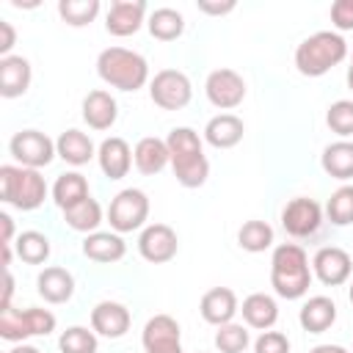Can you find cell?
Here are the masks:
<instances>
[{"instance_id": "obj_10", "label": "cell", "mask_w": 353, "mask_h": 353, "mask_svg": "<svg viewBox=\"0 0 353 353\" xmlns=\"http://www.w3.org/2000/svg\"><path fill=\"white\" fill-rule=\"evenodd\" d=\"M245 80L240 72L229 69V66H221V69H212L204 80V94L210 99V105H215L218 110H232L237 105H243L245 99Z\"/></svg>"}, {"instance_id": "obj_41", "label": "cell", "mask_w": 353, "mask_h": 353, "mask_svg": "<svg viewBox=\"0 0 353 353\" xmlns=\"http://www.w3.org/2000/svg\"><path fill=\"white\" fill-rule=\"evenodd\" d=\"M14 41H17V30L11 22L0 19V58H8L11 50H14Z\"/></svg>"}, {"instance_id": "obj_26", "label": "cell", "mask_w": 353, "mask_h": 353, "mask_svg": "<svg viewBox=\"0 0 353 353\" xmlns=\"http://www.w3.org/2000/svg\"><path fill=\"white\" fill-rule=\"evenodd\" d=\"M243 320L248 328H259V331H270L279 320V303L273 295L268 292H251L248 298H243Z\"/></svg>"}, {"instance_id": "obj_8", "label": "cell", "mask_w": 353, "mask_h": 353, "mask_svg": "<svg viewBox=\"0 0 353 353\" xmlns=\"http://www.w3.org/2000/svg\"><path fill=\"white\" fill-rule=\"evenodd\" d=\"M149 97L160 110H182L193 99L190 77L179 69H160L149 80Z\"/></svg>"}, {"instance_id": "obj_39", "label": "cell", "mask_w": 353, "mask_h": 353, "mask_svg": "<svg viewBox=\"0 0 353 353\" xmlns=\"http://www.w3.org/2000/svg\"><path fill=\"white\" fill-rule=\"evenodd\" d=\"M254 353H290V339L281 331H262L254 342Z\"/></svg>"}, {"instance_id": "obj_19", "label": "cell", "mask_w": 353, "mask_h": 353, "mask_svg": "<svg viewBox=\"0 0 353 353\" xmlns=\"http://www.w3.org/2000/svg\"><path fill=\"white\" fill-rule=\"evenodd\" d=\"M199 312L204 317V323L210 325H226L234 320V314L240 312V303H237V295L234 290L229 287H212L201 295V303H199Z\"/></svg>"}, {"instance_id": "obj_42", "label": "cell", "mask_w": 353, "mask_h": 353, "mask_svg": "<svg viewBox=\"0 0 353 353\" xmlns=\"http://www.w3.org/2000/svg\"><path fill=\"white\" fill-rule=\"evenodd\" d=\"M199 11H201V14H212V17H223V14L234 11V0H226V3H210V0H201V3H199Z\"/></svg>"}, {"instance_id": "obj_35", "label": "cell", "mask_w": 353, "mask_h": 353, "mask_svg": "<svg viewBox=\"0 0 353 353\" xmlns=\"http://www.w3.org/2000/svg\"><path fill=\"white\" fill-rule=\"evenodd\" d=\"M99 339L94 328L85 325H69L61 336H58V350L61 353H97Z\"/></svg>"}, {"instance_id": "obj_48", "label": "cell", "mask_w": 353, "mask_h": 353, "mask_svg": "<svg viewBox=\"0 0 353 353\" xmlns=\"http://www.w3.org/2000/svg\"><path fill=\"white\" fill-rule=\"evenodd\" d=\"M347 298H350V303H353V281H350V287H347Z\"/></svg>"}, {"instance_id": "obj_12", "label": "cell", "mask_w": 353, "mask_h": 353, "mask_svg": "<svg viewBox=\"0 0 353 353\" xmlns=\"http://www.w3.org/2000/svg\"><path fill=\"white\" fill-rule=\"evenodd\" d=\"M179 237L168 223H149L138 234V254L152 265H165L176 256Z\"/></svg>"}, {"instance_id": "obj_22", "label": "cell", "mask_w": 353, "mask_h": 353, "mask_svg": "<svg viewBox=\"0 0 353 353\" xmlns=\"http://www.w3.org/2000/svg\"><path fill=\"white\" fill-rule=\"evenodd\" d=\"M36 290L47 303H66L74 295V276L61 265H50L36 276Z\"/></svg>"}, {"instance_id": "obj_46", "label": "cell", "mask_w": 353, "mask_h": 353, "mask_svg": "<svg viewBox=\"0 0 353 353\" xmlns=\"http://www.w3.org/2000/svg\"><path fill=\"white\" fill-rule=\"evenodd\" d=\"M8 353H41V350H39V347H33V345H25V342H22V345H17V347H11Z\"/></svg>"}, {"instance_id": "obj_27", "label": "cell", "mask_w": 353, "mask_h": 353, "mask_svg": "<svg viewBox=\"0 0 353 353\" xmlns=\"http://www.w3.org/2000/svg\"><path fill=\"white\" fill-rule=\"evenodd\" d=\"M55 149H58V157L69 165H85L91 157H97V146L94 141L83 132V130H63L55 141Z\"/></svg>"}, {"instance_id": "obj_2", "label": "cell", "mask_w": 353, "mask_h": 353, "mask_svg": "<svg viewBox=\"0 0 353 353\" xmlns=\"http://www.w3.org/2000/svg\"><path fill=\"white\" fill-rule=\"evenodd\" d=\"M312 265L306 251L298 243H281L273 248L270 256V287L279 298L298 301L309 292L312 284Z\"/></svg>"}, {"instance_id": "obj_25", "label": "cell", "mask_w": 353, "mask_h": 353, "mask_svg": "<svg viewBox=\"0 0 353 353\" xmlns=\"http://www.w3.org/2000/svg\"><path fill=\"white\" fill-rule=\"evenodd\" d=\"M298 323L309 334H323L336 323V303L328 295H312L298 312Z\"/></svg>"}, {"instance_id": "obj_44", "label": "cell", "mask_w": 353, "mask_h": 353, "mask_svg": "<svg viewBox=\"0 0 353 353\" xmlns=\"http://www.w3.org/2000/svg\"><path fill=\"white\" fill-rule=\"evenodd\" d=\"M11 295H14V276L6 270V284H3V303H0V312L11 306Z\"/></svg>"}, {"instance_id": "obj_18", "label": "cell", "mask_w": 353, "mask_h": 353, "mask_svg": "<svg viewBox=\"0 0 353 353\" xmlns=\"http://www.w3.org/2000/svg\"><path fill=\"white\" fill-rule=\"evenodd\" d=\"M83 121L91 130H110L119 119V102L110 91L105 88H94L83 97Z\"/></svg>"}, {"instance_id": "obj_11", "label": "cell", "mask_w": 353, "mask_h": 353, "mask_svg": "<svg viewBox=\"0 0 353 353\" xmlns=\"http://www.w3.org/2000/svg\"><path fill=\"white\" fill-rule=\"evenodd\" d=\"M281 226L290 237H312L323 226V207L309 196H295L281 210Z\"/></svg>"}, {"instance_id": "obj_6", "label": "cell", "mask_w": 353, "mask_h": 353, "mask_svg": "<svg viewBox=\"0 0 353 353\" xmlns=\"http://www.w3.org/2000/svg\"><path fill=\"white\" fill-rule=\"evenodd\" d=\"M52 331H55V314L50 309L8 306L0 312V339L6 342H25L28 336H47Z\"/></svg>"}, {"instance_id": "obj_43", "label": "cell", "mask_w": 353, "mask_h": 353, "mask_svg": "<svg viewBox=\"0 0 353 353\" xmlns=\"http://www.w3.org/2000/svg\"><path fill=\"white\" fill-rule=\"evenodd\" d=\"M0 226H3V237H0V245H14V221L8 212H0Z\"/></svg>"}, {"instance_id": "obj_38", "label": "cell", "mask_w": 353, "mask_h": 353, "mask_svg": "<svg viewBox=\"0 0 353 353\" xmlns=\"http://www.w3.org/2000/svg\"><path fill=\"white\" fill-rule=\"evenodd\" d=\"M325 124L331 132H336L342 141L353 138V99H336L325 110Z\"/></svg>"}, {"instance_id": "obj_33", "label": "cell", "mask_w": 353, "mask_h": 353, "mask_svg": "<svg viewBox=\"0 0 353 353\" xmlns=\"http://www.w3.org/2000/svg\"><path fill=\"white\" fill-rule=\"evenodd\" d=\"M237 245L248 254H262L273 245V226L268 221H245L237 232Z\"/></svg>"}, {"instance_id": "obj_23", "label": "cell", "mask_w": 353, "mask_h": 353, "mask_svg": "<svg viewBox=\"0 0 353 353\" xmlns=\"http://www.w3.org/2000/svg\"><path fill=\"white\" fill-rule=\"evenodd\" d=\"M132 160H135V168H138L143 176L160 174L165 165H171V154H168L165 138H154V135L141 138V141L135 143V149H132Z\"/></svg>"}, {"instance_id": "obj_16", "label": "cell", "mask_w": 353, "mask_h": 353, "mask_svg": "<svg viewBox=\"0 0 353 353\" xmlns=\"http://www.w3.org/2000/svg\"><path fill=\"white\" fill-rule=\"evenodd\" d=\"M130 309L119 301H99L91 309V328L105 339H121L130 331Z\"/></svg>"}, {"instance_id": "obj_29", "label": "cell", "mask_w": 353, "mask_h": 353, "mask_svg": "<svg viewBox=\"0 0 353 353\" xmlns=\"http://www.w3.org/2000/svg\"><path fill=\"white\" fill-rule=\"evenodd\" d=\"M88 196H91L88 179L80 171H66L52 185V201L61 207V212L69 210V207H74V204H80V201H85Z\"/></svg>"}, {"instance_id": "obj_24", "label": "cell", "mask_w": 353, "mask_h": 353, "mask_svg": "<svg viewBox=\"0 0 353 353\" xmlns=\"http://www.w3.org/2000/svg\"><path fill=\"white\" fill-rule=\"evenodd\" d=\"M245 124L234 113H218L204 124V141L215 149H232L243 141Z\"/></svg>"}, {"instance_id": "obj_45", "label": "cell", "mask_w": 353, "mask_h": 353, "mask_svg": "<svg viewBox=\"0 0 353 353\" xmlns=\"http://www.w3.org/2000/svg\"><path fill=\"white\" fill-rule=\"evenodd\" d=\"M309 353H350V350L342 345H314Z\"/></svg>"}, {"instance_id": "obj_47", "label": "cell", "mask_w": 353, "mask_h": 353, "mask_svg": "<svg viewBox=\"0 0 353 353\" xmlns=\"http://www.w3.org/2000/svg\"><path fill=\"white\" fill-rule=\"evenodd\" d=\"M347 88L353 91V61H350V66H347Z\"/></svg>"}, {"instance_id": "obj_7", "label": "cell", "mask_w": 353, "mask_h": 353, "mask_svg": "<svg viewBox=\"0 0 353 353\" xmlns=\"http://www.w3.org/2000/svg\"><path fill=\"white\" fill-rule=\"evenodd\" d=\"M149 218V196L141 188H124L110 199L108 207V223L116 234L138 232L146 226Z\"/></svg>"}, {"instance_id": "obj_9", "label": "cell", "mask_w": 353, "mask_h": 353, "mask_svg": "<svg viewBox=\"0 0 353 353\" xmlns=\"http://www.w3.org/2000/svg\"><path fill=\"white\" fill-rule=\"evenodd\" d=\"M8 152L11 157L25 165V168H44L50 165L55 157H58V149H55V141L47 135V132H39V130H19L11 141H8Z\"/></svg>"}, {"instance_id": "obj_14", "label": "cell", "mask_w": 353, "mask_h": 353, "mask_svg": "<svg viewBox=\"0 0 353 353\" xmlns=\"http://www.w3.org/2000/svg\"><path fill=\"white\" fill-rule=\"evenodd\" d=\"M312 273L325 284V287H339L350 279L353 273V259L345 248L339 245H323L312 256Z\"/></svg>"}, {"instance_id": "obj_15", "label": "cell", "mask_w": 353, "mask_h": 353, "mask_svg": "<svg viewBox=\"0 0 353 353\" xmlns=\"http://www.w3.org/2000/svg\"><path fill=\"white\" fill-rule=\"evenodd\" d=\"M149 19V6L143 0H113L105 14V30L110 36H132Z\"/></svg>"}, {"instance_id": "obj_28", "label": "cell", "mask_w": 353, "mask_h": 353, "mask_svg": "<svg viewBox=\"0 0 353 353\" xmlns=\"http://www.w3.org/2000/svg\"><path fill=\"white\" fill-rule=\"evenodd\" d=\"M320 165L328 176L339 179V182H347L353 179V141H334L323 149L320 154Z\"/></svg>"}, {"instance_id": "obj_20", "label": "cell", "mask_w": 353, "mask_h": 353, "mask_svg": "<svg viewBox=\"0 0 353 353\" xmlns=\"http://www.w3.org/2000/svg\"><path fill=\"white\" fill-rule=\"evenodd\" d=\"M33 80V69L30 61L22 55H8L0 58V97L6 99H17L30 88Z\"/></svg>"}, {"instance_id": "obj_21", "label": "cell", "mask_w": 353, "mask_h": 353, "mask_svg": "<svg viewBox=\"0 0 353 353\" xmlns=\"http://www.w3.org/2000/svg\"><path fill=\"white\" fill-rule=\"evenodd\" d=\"M124 254H127V243L116 232H91L83 240V256H88L91 262L113 265V262H121Z\"/></svg>"}, {"instance_id": "obj_17", "label": "cell", "mask_w": 353, "mask_h": 353, "mask_svg": "<svg viewBox=\"0 0 353 353\" xmlns=\"http://www.w3.org/2000/svg\"><path fill=\"white\" fill-rule=\"evenodd\" d=\"M97 163L108 179H124L130 174V168L135 165L130 143L119 135H110L97 146Z\"/></svg>"}, {"instance_id": "obj_13", "label": "cell", "mask_w": 353, "mask_h": 353, "mask_svg": "<svg viewBox=\"0 0 353 353\" xmlns=\"http://www.w3.org/2000/svg\"><path fill=\"white\" fill-rule=\"evenodd\" d=\"M141 345L146 353H185L182 328L171 314H154L141 331Z\"/></svg>"}, {"instance_id": "obj_32", "label": "cell", "mask_w": 353, "mask_h": 353, "mask_svg": "<svg viewBox=\"0 0 353 353\" xmlns=\"http://www.w3.org/2000/svg\"><path fill=\"white\" fill-rule=\"evenodd\" d=\"M14 248H17V256H19L22 262H28V265H44V262L50 259V251H52L50 237L41 234V232H36V229L19 232Z\"/></svg>"}, {"instance_id": "obj_40", "label": "cell", "mask_w": 353, "mask_h": 353, "mask_svg": "<svg viewBox=\"0 0 353 353\" xmlns=\"http://www.w3.org/2000/svg\"><path fill=\"white\" fill-rule=\"evenodd\" d=\"M331 22L339 30H353V0H334L331 3Z\"/></svg>"}, {"instance_id": "obj_1", "label": "cell", "mask_w": 353, "mask_h": 353, "mask_svg": "<svg viewBox=\"0 0 353 353\" xmlns=\"http://www.w3.org/2000/svg\"><path fill=\"white\" fill-rule=\"evenodd\" d=\"M171 154V171L176 182L188 190L201 188L210 176V160L204 154V141L190 127H174L165 138Z\"/></svg>"}, {"instance_id": "obj_30", "label": "cell", "mask_w": 353, "mask_h": 353, "mask_svg": "<svg viewBox=\"0 0 353 353\" xmlns=\"http://www.w3.org/2000/svg\"><path fill=\"white\" fill-rule=\"evenodd\" d=\"M146 28H149V33H152L157 41H176V39L185 33V17H182L176 8L163 6V8L149 11Z\"/></svg>"}, {"instance_id": "obj_31", "label": "cell", "mask_w": 353, "mask_h": 353, "mask_svg": "<svg viewBox=\"0 0 353 353\" xmlns=\"http://www.w3.org/2000/svg\"><path fill=\"white\" fill-rule=\"evenodd\" d=\"M63 221L69 229L80 232V234H91V232H99V223H102V207L97 199H85L69 210H63Z\"/></svg>"}, {"instance_id": "obj_36", "label": "cell", "mask_w": 353, "mask_h": 353, "mask_svg": "<svg viewBox=\"0 0 353 353\" xmlns=\"http://www.w3.org/2000/svg\"><path fill=\"white\" fill-rule=\"evenodd\" d=\"M325 218L334 226H350L353 223V185H339L328 204H325Z\"/></svg>"}, {"instance_id": "obj_3", "label": "cell", "mask_w": 353, "mask_h": 353, "mask_svg": "<svg viewBox=\"0 0 353 353\" xmlns=\"http://www.w3.org/2000/svg\"><path fill=\"white\" fill-rule=\"evenodd\" d=\"M347 58V41L336 30H317L295 47V69L303 77H323Z\"/></svg>"}, {"instance_id": "obj_49", "label": "cell", "mask_w": 353, "mask_h": 353, "mask_svg": "<svg viewBox=\"0 0 353 353\" xmlns=\"http://www.w3.org/2000/svg\"><path fill=\"white\" fill-rule=\"evenodd\" d=\"M199 353H204V350H199Z\"/></svg>"}, {"instance_id": "obj_5", "label": "cell", "mask_w": 353, "mask_h": 353, "mask_svg": "<svg viewBox=\"0 0 353 353\" xmlns=\"http://www.w3.org/2000/svg\"><path fill=\"white\" fill-rule=\"evenodd\" d=\"M50 188L41 176V171L36 168H25V165H0V199L22 212L39 210L47 199Z\"/></svg>"}, {"instance_id": "obj_34", "label": "cell", "mask_w": 353, "mask_h": 353, "mask_svg": "<svg viewBox=\"0 0 353 353\" xmlns=\"http://www.w3.org/2000/svg\"><path fill=\"white\" fill-rule=\"evenodd\" d=\"M99 0H61L58 3V14L66 25L72 28H85L99 17Z\"/></svg>"}, {"instance_id": "obj_4", "label": "cell", "mask_w": 353, "mask_h": 353, "mask_svg": "<svg viewBox=\"0 0 353 353\" xmlns=\"http://www.w3.org/2000/svg\"><path fill=\"white\" fill-rule=\"evenodd\" d=\"M97 74L119 91H138L149 83V63L141 52L127 47H108L97 55Z\"/></svg>"}, {"instance_id": "obj_37", "label": "cell", "mask_w": 353, "mask_h": 353, "mask_svg": "<svg viewBox=\"0 0 353 353\" xmlns=\"http://www.w3.org/2000/svg\"><path fill=\"white\" fill-rule=\"evenodd\" d=\"M248 345H251L248 325L234 323V320L226 325H218V331H215V350L218 353H243Z\"/></svg>"}]
</instances>
